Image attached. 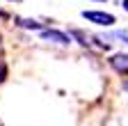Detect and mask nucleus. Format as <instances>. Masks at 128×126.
Listing matches in <instances>:
<instances>
[{"label": "nucleus", "mask_w": 128, "mask_h": 126, "mask_svg": "<svg viewBox=\"0 0 128 126\" xmlns=\"http://www.w3.org/2000/svg\"><path fill=\"white\" fill-rule=\"evenodd\" d=\"M82 19H87L89 23H96V25H112L117 23V19L108 12H96V9H85L82 12Z\"/></svg>", "instance_id": "obj_1"}, {"label": "nucleus", "mask_w": 128, "mask_h": 126, "mask_svg": "<svg viewBox=\"0 0 128 126\" xmlns=\"http://www.w3.org/2000/svg\"><path fill=\"white\" fill-rule=\"evenodd\" d=\"M41 39H44V41L60 44V46H69V44H71V37L64 35L62 30H41Z\"/></svg>", "instance_id": "obj_2"}, {"label": "nucleus", "mask_w": 128, "mask_h": 126, "mask_svg": "<svg viewBox=\"0 0 128 126\" xmlns=\"http://www.w3.org/2000/svg\"><path fill=\"white\" fill-rule=\"evenodd\" d=\"M110 67L121 76H128V53H117L110 57Z\"/></svg>", "instance_id": "obj_3"}, {"label": "nucleus", "mask_w": 128, "mask_h": 126, "mask_svg": "<svg viewBox=\"0 0 128 126\" xmlns=\"http://www.w3.org/2000/svg\"><path fill=\"white\" fill-rule=\"evenodd\" d=\"M16 25H21L25 30H44V25L34 19H16Z\"/></svg>", "instance_id": "obj_4"}, {"label": "nucleus", "mask_w": 128, "mask_h": 126, "mask_svg": "<svg viewBox=\"0 0 128 126\" xmlns=\"http://www.w3.org/2000/svg\"><path fill=\"white\" fill-rule=\"evenodd\" d=\"M110 39H119L121 44L128 46V30H114V32H110Z\"/></svg>", "instance_id": "obj_5"}, {"label": "nucleus", "mask_w": 128, "mask_h": 126, "mask_svg": "<svg viewBox=\"0 0 128 126\" xmlns=\"http://www.w3.org/2000/svg\"><path fill=\"white\" fill-rule=\"evenodd\" d=\"M71 35H73L80 44H82V46H87V48H89V37H87L85 32H80V30H71Z\"/></svg>", "instance_id": "obj_6"}, {"label": "nucleus", "mask_w": 128, "mask_h": 126, "mask_svg": "<svg viewBox=\"0 0 128 126\" xmlns=\"http://www.w3.org/2000/svg\"><path fill=\"white\" fill-rule=\"evenodd\" d=\"M5 78H7V67H5V62L0 60V83H2Z\"/></svg>", "instance_id": "obj_7"}, {"label": "nucleus", "mask_w": 128, "mask_h": 126, "mask_svg": "<svg viewBox=\"0 0 128 126\" xmlns=\"http://www.w3.org/2000/svg\"><path fill=\"white\" fill-rule=\"evenodd\" d=\"M121 7H124V9L128 12V0H121Z\"/></svg>", "instance_id": "obj_8"}, {"label": "nucleus", "mask_w": 128, "mask_h": 126, "mask_svg": "<svg viewBox=\"0 0 128 126\" xmlns=\"http://www.w3.org/2000/svg\"><path fill=\"white\" fill-rule=\"evenodd\" d=\"M94 3H103V0H94Z\"/></svg>", "instance_id": "obj_9"}, {"label": "nucleus", "mask_w": 128, "mask_h": 126, "mask_svg": "<svg viewBox=\"0 0 128 126\" xmlns=\"http://www.w3.org/2000/svg\"><path fill=\"white\" fill-rule=\"evenodd\" d=\"M16 3H21V0H16Z\"/></svg>", "instance_id": "obj_10"}]
</instances>
